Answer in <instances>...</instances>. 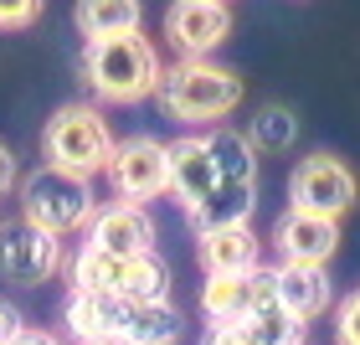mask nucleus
Here are the masks:
<instances>
[{"label":"nucleus","mask_w":360,"mask_h":345,"mask_svg":"<svg viewBox=\"0 0 360 345\" xmlns=\"http://www.w3.org/2000/svg\"><path fill=\"white\" fill-rule=\"evenodd\" d=\"M41 11V0H0V26L15 31V26H31Z\"/></svg>","instance_id":"nucleus-26"},{"label":"nucleus","mask_w":360,"mask_h":345,"mask_svg":"<svg viewBox=\"0 0 360 345\" xmlns=\"http://www.w3.org/2000/svg\"><path fill=\"white\" fill-rule=\"evenodd\" d=\"M206 150H211V160H217L221 186H257V144H252V134L226 129V124H211L206 129Z\"/></svg>","instance_id":"nucleus-15"},{"label":"nucleus","mask_w":360,"mask_h":345,"mask_svg":"<svg viewBox=\"0 0 360 345\" xmlns=\"http://www.w3.org/2000/svg\"><path fill=\"white\" fill-rule=\"evenodd\" d=\"M124 335L134 345H170L180 335V315L165 304H129V320H124Z\"/></svg>","instance_id":"nucleus-20"},{"label":"nucleus","mask_w":360,"mask_h":345,"mask_svg":"<svg viewBox=\"0 0 360 345\" xmlns=\"http://www.w3.org/2000/svg\"><path fill=\"white\" fill-rule=\"evenodd\" d=\"M252 196H257V186H217L201 206L191 211V227L195 232H217V227L248 222L252 217Z\"/></svg>","instance_id":"nucleus-17"},{"label":"nucleus","mask_w":360,"mask_h":345,"mask_svg":"<svg viewBox=\"0 0 360 345\" xmlns=\"http://www.w3.org/2000/svg\"><path fill=\"white\" fill-rule=\"evenodd\" d=\"M124 320H129V299L119 289H72L68 304H62V325L83 345L98 340V335L124 330Z\"/></svg>","instance_id":"nucleus-12"},{"label":"nucleus","mask_w":360,"mask_h":345,"mask_svg":"<svg viewBox=\"0 0 360 345\" xmlns=\"http://www.w3.org/2000/svg\"><path fill=\"white\" fill-rule=\"evenodd\" d=\"M273 242H278V258H288V263H330L335 248H340V217H319V211L288 206L278 217Z\"/></svg>","instance_id":"nucleus-10"},{"label":"nucleus","mask_w":360,"mask_h":345,"mask_svg":"<svg viewBox=\"0 0 360 345\" xmlns=\"http://www.w3.org/2000/svg\"><path fill=\"white\" fill-rule=\"evenodd\" d=\"M108 186L119 201H155L170 191V144H160L150 134H134L113 150Z\"/></svg>","instance_id":"nucleus-5"},{"label":"nucleus","mask_w":360,"mask_h":345,"mask_svg":"<svg viewBox=\"0 0 360 345\" xmlns=\"http://www.w3.org/2000/svg\"><path fill=\"white\" fill-rule=\"evenodd\" d=\"M288 196L299 211H319V217H345L355 206V175L345 160L335 155H309L288 180Z\"/></svg>","instance_id":"nucleus-7"},{"label":"nucleus","mask_w":360,"mask_h":345,"mask_svg":"<svg viewBox=\"0 0 360 345\" xmlns=\"http://www.w3.org/2000/svg\"><path fill=\"white\" fill-rule=\"evenodd\" d=\"M242 330H248V345H304V320L293 315L288 304H273L263 315H248Z\"/></svg>","instance_id":"nucleus-21"},{"label":"nucleus","mask_w":360,"mask_h":345,"mask_svg":"<svg viewBox=\"0 0 360 345\" xmlns=\"http://www.w3.org/2000/svg\"><path fill=\"white\" fill-rule=\"evenodd\" d=\"M88 242L113 258H139V253H155V222L144 217L139 201H113V206H98V217L88 222Z\"/></svg>","instance_id":"nucleus-9"},{"label":"nucleus","mask_w":360,"mask_h":345,"mask_svg":"<svg viewBox=\"0 0 360 345\" xmlns=\"http://www.w3.org/2000/svg\"><path fill=\"white\" fill-rule=\"evenodd\" d=\"M206 345H248V330H242V320L232 325H211V340Z\"/></svg>","instance_id":"nucleus-27"},{"label":"nucleus","mask_w":360,"mask_h":345,"mask_svg":"<svg viewBox=\"0 0 360 345\" xmlns=\"http://www.w3.org/2000/svg\"><path fill=\"white\" fill-rule=\"evenodd\" d=\"M83 68H88V88L103 98V104H139V98L160 93V77H165L160 52L139 37V31L88 42Z\"/></svg>","instance_id":"nucleus-1"},{"label":"nucleus","mask_w":360,"mask_h":345,"mask_svg":"<svg viewBox=\"0 0 360 345\" xmlns=\"http://www.w3.org/2000/svg\"><path fill=\"white\" fill-rule=\"evenodd\" d=\"M88 345H134L124 330H113V335H98V340H88Z\"/></svg>","instance_id":"nucleus-31"},{"label":"nucleus","mask_w":360,"mask_h":345,"mask_svg":"<svg viewBox=\"0 0 360 345\" xmlns=\"http://www.w3.org/2000/svg\"><path fill=\"white\" fill-rule=\"evenodd\" d=\"M119 294H124L129 304H165V299H170V268H165L155 253L129 258V263H124V284H119Z\"/></svg>","instance_id":"nucleus-19"},{"label":"nucleus","mask_w":360,"mask_h":345,"mask_svg":"<svg viewBox=\"0 0 360 345\" xmlns=\"http://www.w3.org/2000/svg\"><path fill=\"white\" fill-rule=\"evenodd\" d=\"M217 186H221V175H217V160L206 150V134L170 139V191H175V201L186 211H195Z\"/></svg>","instance_id":"nucleus-11"},{"label":"nucleus","mask_w":360,"mask_h":345,"mask_svg":"<svg viewBox=\"0 0 360 345\" xmlns=\"http://www.w3.org/2000/svg\"><path fill=\"white\" fill-rule=\"evenodd\" d=\"M11 186H15V160H11L6 144H0V196H6Z\"/></svg>","instance_id":"nucleus-29"},{"label":"nucleus","mask_w":360,"mask_h":345,"mask_svg":"<svg viewBox=\"0 0 360 345\" xmlns=\"http://www.w3.org/2000/svg\"><path fill=\"white\" fill-rule=\"evenodd\" d=\"M57 268H62V237L57 232H46V227L26 222V217L0 227V273H6L11 284L37 289Z\"/></svg>","instance_id":"nucleus-6"},{"label":"nucleus","mask_w":360,"mask_h":345,"mask_svg":"<svg viewBox=\"0 0 360 345\" xmlns=\"http://www.w3.org/2000/svg\"><path fill=\"white\" fill-rule=\"evenodd\" d=\"M201 309L211 325L248 320V273H206L201 284Z\"/></svg>","instance_id":"nucleus-18"},{"label":"nucleus","mask_w":360,"mask_h":345,"mask_svg":"<svg viewBox=\"0 0 360 345\" xmlns=\"http://www.w3.org/2000/svg\"><path fill=\"white\" fill-rule=\"evenodd\" d=\"M21 217L46 227V232H77L98 217V201H93V186L88 175L77 170H62V165H37L26 180H21Z\"/></svg>","instance_id":"nucleus-3"},{"label":"nucleus","mask_w":360,"mask_h":345,"mask_svg":"<svg viewBox=\"0 0 360 345\" xmlns=\"http://www.w3.org/2000/svg\"><path fill=\"white\" fill-rule=\"evenodd\" d=\"M273 304H283L278 299V268H263V263H257L248 273V315H263Z\"/></svg>","instance_id":"nucleus-24"},{"label":"nucleus","mask_w":360,"mask_h":345,"mask_svg":"<svg viewBox=\"0 0 360 345\" xmlns=\"http://www.w3.org/2000/svg\"><path fill=\"white\" fill-rule=\"evenodd\" d=\"M21 330H26L21 315H15L11 304H0V345H15V340H21Z\"/></svg>","instance_id":"nucleus-28"},{"label":"nucleus","mask_w":360,"mask_h":345,"mask_svg":"<svg viewBox=\"0 0 360 345\" xmlns=\"http://www.w3.org/2000/svg\"><path fill=\"white\" fill-rule=\"evenodd\" d=\"M293 134H299V124H293V113L278 108V104H268L252 119V144H257V150H273L278 155V150H288V144H293Z\"/></svg>","instance_id":"nucleus-23"},{"label":"nucleus","mask_w":360,"mask_h":345,"mask_svg":"<svg viewBox=\"0 0 360 345\" xmlns=\"http://www.w3.org/2000/svg\"><path fill=\"white\" fill-rule=\"evenodd\" d=\"M46 160L62 170H77V175H108L113 165V134H108V124H103V113L88 108V104H68V108H57L52 119H46Z\"/></svg>","instance_id":"nucleus-4"},{"label":"nucleus","mask_w":360,"mask_h":345,"mask_svg":"<svg viewBox=\"0 0 360 345\" xmlns=\"http://www.w3.org/2000/svg\"><path fill=\"white\" fill-rule=\"evenodd\" d=\"M278 299H283L299 320H314L330 309V273L324 263H288L278 258Z\"/></svg>","instance_id":"nucleus-13"},{"label":"nucleus","mask_w":360,"mask_h":345,"mask_svg":"<svg viewBox=\"0 0 360 345\" xmlns=\"http://www.w3.org/2000/svg\"><path fill=\"white\" fill-rule=\"evenodd\" d=\"M201 268L206 273H252L257 268V237L248 222L201 232Z\"/></svg>","instance_id":"nucleus-14"},{"label":"nucleus","mask_w":360,"mask_h":345,"mask_svg":"<svg viewBox=\"0 0 360 345\" xmlns=\"http://www.w3.org/2000/svg\"><path fill=\"white\" fill-rule=\"evenodd\" d=\"M124 263L129 258H113V253L88 242V248L77 253V263H72V289H119L124 284Z\"/></svg>","instance_id":"nucleus-22"},{"label":"nucleus","mask_w":360,"mask_h":345,"mask_svg":"<svg viewBox=\"0 0 360 345\" xmlns=\"http://www.w3.org/2000/svg\"><path fill=\"white\" fill-rule=\"evenodd\" d=\"M15 345H62L57 335H46V330H21V340Z\"/></svg>","instance_id":"nucleus-30"},{"label":"nucleus","mask_w":360,"mask_h":345,"mask_svg":"<svg viewBox=\"0 0 360 345\" xmlns=\"http://www.w3.org/2000/svg\"><path fill=\"white\" fill-rule=\"evenodd\" d=\"M232 31L226 0H175L165 11V37L180 57H211Z\"/></svg>","instance_id":"nucleus-8"},{"label":"nucleus","mask_w":360,"mask_h":345,"mask_svg":"<svg viewBox=\"0 0 360 345\" xmlns=\"http://www.w3.org/2000/svg\"><path fill=\"white\" fill-rule=\"evenodd\" d=\"M139 15H144L139 0H77V26H83L88 42L139 31Z\"/></svg>","instance_id":"nucleus-16"},{"label":"nucleus","mask_w":360,"mask_h":345,"mask_svg":"<svg viewBox=\"0 0 360 345\" xmlns=\"http://www.w3.org/2000/svg\"><path fill=\"white\" fill-rule=\"evenodd\" d=\"M160 108L180 124H206V119H226L242 104V77L232 68L211 57H180L175 68L160 77Z\"/></svg>","instance_id":"nucleus-2"},{"label":"nucleus","mask_w":360,"mask_h":345,"mask_svg":"<svg viewBox=\"0 0 360 345\" xmlns=\"http://www.w3.org/2000/svg\"><path fill=\"white\" fill-rule=\"evenodd\" d=\"M335 340L340 345H360V289L350 299H340V309H335Z\"/></svg>","instance_id":"nucleus-25"}]
</instances>
